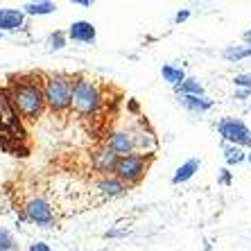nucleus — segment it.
<instances>
[{"mask_svg":"<svg viewBox=\"0 0 251 251\" xmlns=\"http://www.w3.org/2000/svg\"><path fill=\"white\" fill-rule=\"evenodd\" d=\"M217 134L226 145H235L242 150H251V129L240 118H222L217 123Z\"/></svg>","mask_w":251,"mask_h":251,"instance_id":"obj_6","label":"nucleus"},{"mask_svg":"<svg viewBox=\"0 0 251 251\" xmlns=\"http://www.w3.org/2000/svg\"><path fill=\"white\" fill-rule=\"evenodd\" d=\"M116 163H118V156L111 150H106V147H100V150H95L91 154V168L100 176H111L113 170H116Z\"/></svg>","mask_w":251,"mask_h":251,"instance_id":"obj_12","label":"nucleus"},{"mask_svg":"<svg viewBox=\"0 0 251 251\" xmlns=\"http://www.w3.org/2000/svg\"><path fill=\"white\" fill-rule=\"evenodd\" d=\"M48 46H50V50H64L66 46H68V36H66V32H61V29H54L52 34L48 36Z\"/></svg>","mask_w":251,"mask_h":251,"instance_id":"obj_21","label":"nucleus"},{"mask_svg":"<svg viewBox=\"0 0 251 251\" xmlns=\"http://www.w3.org/2000/svg\"><path fill=\"white\" fill-rule=\"evenodd\" d=\"M57 9H59L57 2H50V0H36V2H27L23 7L25 16H50Z\"/></svg>","mask_w":251,"mask_h":251,"instance_id":"obj_17","label":"nucleus"},{"mask_svg":"<svg viewBox=\"0 0 251 251\" xmlns=\"http://www.w3.org/2000/svg\"><path fill=\"white\" fill-rule=\"evenodd\" d=\"M104 147H106V150H111L118 158L134 154V140H131L129 129H116V131H111V134L106 136Z\"/></svg>","mask_w":251,"mask_h":251,"instance_id":"obj_9","label":"nucleus"},{"mask_svg":"<svg viewBox=\"0 0 251 251\" xmlns=\"http://www.w3.org/2000/svg\"><path fill=\"white\" fill-rule=\"evenodd\" d=\"M233 98H235V100H247V98H251V88H238Z\"/></svg>","mask_w":251,"mask_h":251,"instance_id":"obj_28","label":"nucleus"},{"mask_svg":"<svg viewBox=\"0 0 251 251\" xmlns=\"http://www.w3.org/2000/svg\"><path fill=\"white\" fill-rule=\"evenodd\" d=\"M0 39H2V34H0Z\"/></svg>","mask_w":251,"mask_h":251,"instance_id":"obj_33","label":"nucleus"},{"mask_svg":"<svg viewBox=\"0 0 251 251\" xmlns=\"http://www.w3.org/2000/svg\"><path fill=\"white\" fill-rule=\"evenodd\" d=\"M9 102L21 120L34 123L46 111V98H43L41 75H18L5 86Z\"/></svg>","mask_w":251,"mask_h":251,"instance_id":"obj_1","label":"nucleus"},{"mask_svg":"<svg viewBox=\"0 0 251 251\" xmlns=\"http://www.w3.org/2000/svg\"><path fill=\"white\" fill-rule=\"evenodd\" d=\"M242 39H245V46H249V48H251V29H247Z\"/></svg>","mask_w":251,"mask_h":251,"instance_id":"obj_30","label":"nucleus"},{"mask_svg":"<svg viewBox=\"0 0 251 251\" xmlns=\"http://www.w3.org/2000/svg\"><path fill=\"white\" fill-rule=\"evenodd\" d=\"M0 131H12V134H23L21 129V118L14 111L9 95H7L5 86H0Z\"/></svg>","mask_w":251,"mask_h":251,"instance_id":"obj_8","label":"nucleus"},{"mask_svg":"<svg viewBox=\"0 0 251 251\" xmlns=\"http://www.w3.org/2000/svg\"><path fill=\"white\" fill-rule=\"evenodd\" d=\"M98 193L104 199H118L127 193V186L123 181H118L116 176H100L98 179Z\"/></svg>","mask_w":251,"mask_h":251,"instance_id":"obj_13","label":"nucleus"},{"mask_svg":"<svg viewBox=\"0 0 251 251\" xmlns=\"http://www.w3.org/2000/svg\"><path fill=\"white\" fill-rule=\"evenodd\" d=\"M0 251H18L16 240L12 238V233H9L7 228L0 231Z\"/></svg>","mask_w":251,"mask_h":251,"instance_id":"obj_22","label":"nucleus"},{"mask_svg":"<svg viewBox=\"0 0 251 251\" xmlns=\"http://www.w3.org/2000/svg\"><path fill=\"white\" fill-rule=\"evenodd\" d=\"M66 36L75 43H88L91 46L98 39V29H95V25L91 21H73L68 25V29H66Z\"/></svg>","mask_w":251,"mask_h":251,"instance_id":"obj_10","label":"nucleus"},{"mask_svg":"<svg viewBox=\"0 0 251 251\" xmlns=\"http://www.w3.org/2000/svg\"><path fill=\"white\" fill-rule=\"evenodd\" d=\"M233 181V175H231V170L224 168L220 170V176H217V183H222V186H228V183Z\"/></svg>","mask_w":251,"mask_h":251,"instance_id":"obj_25","label":"nucleus"},{"mask_svg":"<svg viewBox=\"0 0 251 251\" xmlns=\"http://www.w3.org/2000/svg\"><path fill=\"white\" fill-rule=\"evenodd\" d=\"M188 18H190V9H179V12L175 14V23L181 25V23H186Z\"/></svg>","mask_w":251,"mask_h":251,"instance_id":"obj_27","label":"nucleus"},{"mask_svg":"<svg viewBox=\"0 0 251 251\" xmlns=\"http://www.w3.org/2000/svg\"><path fill=\"white\" fill-rule=\"evenodd\" d=\"M29 251H52V249H50V245L43 242V240H34V242L29 245Z\"/></svg>","mask_w":251,"mask_h":251,"instance_id":"obj_26","label":"nucleus"},{"mask_svg":"<svg viewBox=\"0 0 251 251\" xmlns=\"http://www.w3.org/2000/svg\"><path fill=\"white\" fill-rule=\"evenodd\" d=\"M175 93H176V98H179V95H195V98H201V95H206V88L197 77H186V82H183L181 86H176Z\"/></svg>","mask_w":251,"mask_h":251,"instance_id":"obj_18","label":"nucleus"},{"mask_svg":"<svg viewBox=\"0 0 251 251\" xmlns=\"http://www.w3.org/2000/svg\"><path fill=\"white\" fill-rule=\"evenodd\" d=\"M222 57L231 64H240L245 59H251V48L249 46H228L222 50Z\"/></svg>","mask_w":251,"mask_h":251,"instance_id":"obj_19","label":"nucleus"},{"mask_svg":"<svg viewBox=\"0 0 251 251\" xmlns=\"http://www.w3.org/2000/svg\"><path fill=\"white\" fill-rule=\"evenodd\" d=\"M249 111H251V106H249Z\"/></svg>","mask_w":251,"mask_h":251,"instance_id":"obj_34","label":"nucleus"},{"mask_svg":"<svg viewBox=\"0 0 251 251\" xmlns=\"http://www.w3.org/2000/svg\"><path fill=\"white\" fill-rule=\"evenodd\" d=\"M247 161H249V165H251V150H247Z\"/></svg>","mask_w":251,"mask_h":251,"instance_id":"obj_31","label":"nucleus"},{"mask_svg":"<svg viewBox=\"0 0 251 251\" xmlns=\"http://www.w3.org/2000/svg\"><path fill=\"white\" fill-rule=\"evenodd\" d=\"M161 77H163V82H168L172 88H176L186 82V70L175 64H163L161 66Z\"/></svg>","mask_w":251,"mask_h":251,"instance_id":"obj_16","label":"nucleus"},{"mask_svg":"<svg viewBox=\"0 0 251 251\" xmlns=\"http://www.w3.org/2000/svg\"><path fill=\"white\" fill-rule=\"evenodd\" d=\"M27 16H25L23 9H16V7H2L0 9V34L2 32H21L25 29Z\"/></svg>","mask_w":251,"mask_h":251,"instance_id":"obj_11","label":"nucleus"},{"mask_svg":"<svg viewBox=\"0 0 251 251\" xmlns=\"http://www.w3.org/2000/svg\"><path fill=\"white\" fill-rule=\"evenodd\" d=\"M150 163H152V156H143V154H129V156L118 158L116 170H113V176L118 181H123L127 188L140 183V179L147 175L150 170Z\"/></svg>","mask_w":251,"mask_h":251,"instance_id":"obj_4","label":"nucleus"},{"mask_svg":"<svg viewBox=\"0 0 251 251\" xmlns=\"http://www.w3.org/2000/svg\"><path fill=\"white\" fill-rule=\"evenodd\" d=\"M129 134H131V140H134V152L136 154L154 156V152L158 150V138L145 120H138L134 127L129 129Z\"/></svg>","mask_w":251,"mask_h":251,"instance_id":"obj_7","label":"nucleus"},{"mask_svg":"<svg viewBox=\"0 0 251 251\" xmlns=\"http://www.w3.org/2000/svg\"><path fill=\"white\" fill-rule=\"evenodd\" d=\"M235 88H251V73H238L233 77Z\"/></svg>","mask_w":251,"mask_h":251,"instance_id":"obj_23","label":"nucleus"},{"mask_svg":"<svg viewBox=\"0 0 251 251\" xmlns=\"http://www.w3.org/2000/svg\"><path fill=\"white\" fill-rule=\"evenodd\" d=\"M199 168H201V158H199V156L188 158L186 163H181L179 168L175 170V175H172V183H175V186L188 183V181H190V179H193V176L199 172Z\"/></svg>","mask_w":251,"mask_h":251,"instance_id":"obj_14","label":"nucleus"},{"mask_svg":"<svg viewBox=\"0 0 251 251\" xmlns=\"http://www.w3.org/2000/svg\"><path fill=\"white\" fill-rule=\"evenodd\" d=\"M75 5H79V7H93V0H75Z\"/></svg>","mask_w":251,"mask_h":251,"instance_id":"obj_29","label":"nucleus"},{"mask_svg":"<svg viewBox=\"0 0 251 251\" xmlns=\"http://www.w3.org/2000/svg\"><path fill=\"white\" fill-rule=\"evenodd\" d=\"M104 106V93L95 79L86 75H75L70 111L79 118H95Z\"/></svg>","mask_w":251,"mask_h":251,"instance_id":"obj_3","label":"nucleus"},{"mask_svg":"<svg viewBox=\"0 0 251 251\" xmlns=\"http://www.w3.org/2000/svg\"><path fill=\"white\" fill-rule=\"evenodd\" d=\"M0 231H2V224H0Z\"/></svg>","mask_w":251,"mask_h":251,"instance_id":"obj_32","label":"nucleus"},{"mask_svg":"<svg viewBox=\"0 0 251 251\" xmlns=\"http://www.w3.org/2000/svg\"><path fill=\"white\" fill-rule=\"evenodd\" d=\"M179 104L190 113H206L213 109V100L208 95H201V98H195V95H179Z\"/></svg>","mask_w":251,"mask_h":251,"instance_id":"obj_15","label":"nucleus"},{"mask_svg":"<svg viewBox=\"0 0 251 251\" xmlns=\"http://www.w3.org/2000/svg\"><path fill=\"white\" fill-rule=\"evenodd\" d=\"M21 220L23 222H32L41 228H50L54 222H57V213H54L52 204L48 201L43 195H34L25 201L23 210H21Z\"/></svg>","mask_w":251,"mask_h":251,"instance_id":"obj_5","label":"nucleus"},{"mask_svg":"<svg viewBox=\"0 0 251 251\" xmlns=\"http://www.w3.org/2000/svg\"><path fill=\"white\" fill-rule=\"evenodd\" d=\"M129 233H131V231H129L127 226H123V228H109V231L104 233V238H106V240H113V238H127Z\"/></svg>","mask_w":251,"mask_h":251,"instance_id":"obj_24","label":"nucleus"},{"mask_svg":"<svg viewBox=\"0 0 251 251\" xmlns=\"http://www.w3.org/2000/svg\"><path fill=\"white\" fill-rule=\"evenodd\" d=\"M41 86L48 111L57 113V116H64L70 111L75 77L68 73H46V75H41Z\"/></svg>","mask_w":251,"mask_h":251,"instance_id":"obj_2","label":"nucleus"},{"mask_svg":"<svg viewBox=\"0 0 251 251\" xmlns=\"http://www.w3.org/2000/svg\"><path fill=\"white\" fill-rule=\"evenodd\" d=\"M222 154H224L226 165H240V163H245L247 161V150L235 147V145H226V143H222Z\"/></svg>","mask_w":251,"mask_h":251,"instance_id":"obj_20","label":"nucleus"}]
</instances>
